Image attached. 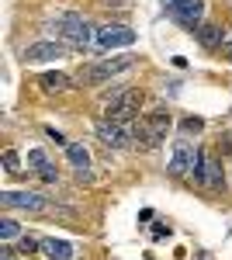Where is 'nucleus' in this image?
Returning a JSON list of instances; mask_svg holds the SVG:
<instances>
[{
    "label": "nucleus",
    "mask_w": 232,
    "mask_h": 260,
    "mask_svg": "<svg viewBox=\"0 0 232 260\" xmlns=\"http://www.w3.org/2000/svg\"><path fill=\"white\" fill-rule=\"evenodd\" d=\"M142 101H146V94L139 87H132V90H115L111 98H104V121L136 125L139 111H142Z\"/></svg>",
    "instance_id": "f257e3e1"
},
{
    "label": "nucleus",
    "mask_w": 232,
    "mask_h": 260,
    "mask_svg": "<svg viewBox=\"0 0 232 260\" xmlns=\"http://www.w3.org/2000/svg\"><path fill=\"white\" fill-rule=\"evenodd\" d=\"M167 132H170V115L167 111H153L149 118H139L136 121V142L142 153H149L156 149L159 142L167 139Z\"/></svg>",
    "instance_id": "f03ea898"
},
{
    "label": "nucleus",
    "mask_w": 232,
    "mask_h": 260,
    "mask_svg": "<svg viewBox=\"0 0 232 260\" xmlns=\"http://www.w3.org/2000/svg\"><path fill=\"white\" fill-rule=\"evenodd\" d=\"M94 35H97V28H90V21L83 18L80 11H66L59 18V39H66L70 45H77V49L94 45Z\"/></svg>",
    "instance_id": "7ed1b4c3"
},
{
    "label": "nucleus",
    "mask_w": 232,
    "mask_h": 260,
    "mask_svg": "<svg viewBox=\"0 0 232 260\" xmlns=\"http://www.w3.org/2000/svg\"><path fill=\"white\" fill-rule=\"evenodd\" d=\"M132 66H139L136 56H111V59H101L94 66H87V70H80V80L83 83H104L118 77V73H128Z\"/></svg>",
    "instance_id": "20e7f679"
},
{
    "label": "nucleus",
    "mask_w": 232,
    "mask_h": 260,
    "mask_svg": "<svg viewBox=\"0 0 232 260\" xmlns=\"http://www.w3.org/2000/svg\"><path fill=\"white\" fill-rule=\"evenodd\" d=\"M128 45H136V31L128 24H101L94 35V49H101V52L128 49Z\"/></svg>",
    "instance_id": "39448f33"
},
{
    "label": "nucleus",
    "mask_w": 232,
    "mask_h": 260,
    "mask_svg": "<svg viewBox=\"0 0 232 260\" xmlns=\"http://www.w3.org/2000/svg\"><path fill=\"white\" fill-rule=\"evenodd\" d=\"M197 160H201V149H194L191 142H177L174 156L167 163V174H170V177H194Z\"/></svg>",
    "instance_id": "423d86ee"
},
{
    "label": "nucleus",
    "mask_w": 232,
    "mask_h": 260,
    "mask_svg": "<svg viewBox=\"0 0 232 260\" xmlns=\"http://www.w3.org/2000/svg\"><path fill=\"white\" fill-rule=\"evenodd\" d=\"M194 180L208 191H218L225 184V174H222V163L212 149H201V160H197V170H194Z\"/></svg>",
    "instance_id": "0eeeda50"
},
{
    "label": "nucleus",
    "mask_w": 232,
    "mask_h": 260,
    "mask_svg": "<svg viewBox=\"0 0 232 260\" xmlns=\"http://www.w3.org/2000/svg\"><path fill=\"white\" fill-rule=\"evenodd\" d=\"M167 14H170L177 24H184V28L197 31V28L205 24V0H177V4L167 7Z\"/></svg>",
    "instance_id": "6e6552de"
},
{
    "label": "nucleus",
    "mask_w": 232,
    "mask_h": 260,
    "mask_svg": "<svg viewBox=\"0 0 232 260\" xmlns=\"http://www.w3.org/2000/svg\"><path fill=\"white\" fill-rule=\"evenodd\" d=\"M97 139L108 142L111 149H125L136 142V125H115V121H97Z\"/></svg>",
    "instance_id": "1a4fd4ad"
},
{
    "label": "nucleus",
    "mask_w": 232,
    "mask_h": 260,
    "mask_svg": "<svg viewBox=\"0 0 232 260\" xmlns=\"http://www.w3.org/2000/svg\"><path fill=\"white\" fill-rule=\"evenodd\" d=\"M0 205L7 208H24V212H45L49 201L35 191H0Z\"/></svg>",
    "instance_id": "9d476101"
},
{
    "label": "nucleus",
    "mask_w": 232,
    "mask_h": 260,
    "mask_svg": "<svg viewBox=\"0 0 232 260\" xmlns=\"http://www.w3.org/2000/svg\"><path fill=\"white\" fill-rule=\"evenodd\" d=\"M66 49H62V42L56 39H45V42H35V45H28L24 49V62H52L59 59Z\"/></svg>",
    "instance_id": "9b49d317"
},
{
    "label": "nucleus",
    "mask_w": 232,
    "mask_h": 260,
    "mask_svg": "<svg viewBox=\"0 0 232 260\" xmlns=\"http://www.w3.org/2000/svg\"><path fill=\"white\" fill-rule=\"evenodd\" d=\"M28 167H31L45 184H56V180H59L56 163L49 160V153H45V149H28Z\"/></svg>",
    "instance_id": "f8f14e48"
},
{
    "label": "nucleus",
    "mask_w": 232,
    "mask_h": 260,
    "mask_svg": "<svg viewBox=\"0 0 232 260\" xmlns=\"http://www.w3.org/2000/svg\"><path fill=\"white\" fill-rule=\"evenodd\" d=\"M42 243V253H45V260H73L77 257V250H73V243L66 240H56V236H45Z\"/></svg>",
    "instance_id": "ddd939ff"
},
{
    "label": "nucleus",
    "mask_w": 232,
    "mask_h": 260,
    "mask_svg": "<svg viewBox=\"0 0 232 260\" xmlns=\"http://www.w3.org/2000/svg\"><path fill=\"white\" fill-rule=\"evenodd\" d=\"M39 87L45 94H70V90H73V80H70L66 73H59V70H49V73L39 77Z\"/></svg>",
    "instance_id": "4468645a"
},
{
    "label": "nucleus",
    "mask_w": 232,
    "mask_h": 260,
    "mask_svg": "<svg viewBox=\"0 0 232 260\" xmlns=\"http://www.w3.org/2000/svg\"><path fill=\"white\" fill-rule=\"evenodd\" d=\"M66 156H70V163L77 167L80 180H90L94 174H90V153L80 146V142H66Z\"/></svg>",
    "instance_id": "2eb2a0df"
},
{
    "label": "nucleus",
    "mask_w": 232,
    "mask_h": 260,
    "mask_svg": "<svg viewBox=\"0 0 232 260\" xmlns=\"http://www.w3.org/2000/svg\"><path fill=\"white\" fill-rule=\"evenodd\" d=\"M194 35H197V42H201L205 49H218V45L225 42V39H222V28H218V24H212V21H205Z\"/></svg>",
    "instance_id": "dca6fc26"
},
{
    "label": "nucleus",
    "mask_w": 232,
    "mask_h": 260,
    "mask_svg": "<svg viewBox=\"0 0 232 260\" xmlns=\"http://www.w3.org/2000/svg\"><path fill=\"white\" fill-rule=\"evenodd\" d=\"M18 233H21V225L14 219H0V240H4V243L18 240Z\"/></svg>",
    "instance_id": "f3484780"
},
{
    "label": "nucleus",
    "mask_w": 232,
    "mask_h": 260,
    "mask_svg": "<svg viewBox=\"0 0 232 260\" xmlns=\"http://www.w3.org/2000/svg\"><path fill=\"white\" fill-rule=\"evenodd\" d=\"M201 128H205V118H197V115H187V118L180 121V132H187V136H197V132H201Z\"/></svg>",
    "instance_id": "a211bd4d"
},
{
    "label": "nucleus",
    "mask_w": 232,
    "mask_h": 260,
    "mask_svg": "<svg viewBox=\"0 0 232 260\" xmlns=\"http://www.w3.org/2000/svg\"><path fill=\"white\" fill-rule=\"evenodd\" d=\"M4 170H7V174H18V170H21V160H18V153H14V149H7V153H4Z\"/></svg>",
    "instance_id": "6ab92c4d"
},
{
    "label": "nucleus",
    "mask_w": 232,
    "mask_h": 260,
    "mask_svg": "<svg viewBox=\"0 0 232 260\" xmlns=\"http://www.w3.org/2000/svg\"><path fill=\"white\" fill-rule=\"evenodd\" d=\"M21 250H24V253H31V250H42V243H35V240H28V236H24V240L18 243Z\"/></svg>",
    "instance_id": "aec40b11"
},
{
    "label": "nucleus",
    "mask_w": 232,
    "mask_h": 260,
    "mask_svg": "<svg viewBox=\"0 0 232 260\" xmlns=\"http://www.w3.org/2000/svg\"><path fill=\"white\" fill-rule=\"evenodd\" d=\"M167 236H170L167 225H153V240H167Z\"/></svg>",
    "instance_id": "412c9836"
},
{
    "label": "nucleus",
    "mask_w": 232,
    "mask_h": 260,
    "mask_svg": "<svg viewBox=\"0 0 232 260\" xmlns=\"http://www.w3.org/2000/svg\"><path fill=\"white\" fill-rule=\"evenodd\" d=\"M222 52H225V59L232 62V31L225 35V42H222Z\"/></svg>",
    "instance_id": "4be33fe9"
},
{
    "label": "nucleus",
    "mask_w": 232,
    "mask_h": 260,
    "mask_svg": "<svg viewBox=\"0 0 232 260\" xmlns=\"http://www.w3.org/2000/svg\"><path fill=\"white\" fill-rule=\"evenodd\" d=\"M163 4H167V7H170V4H177V0H163Z\"/></svg>",
    "instance_id": "5701e85b"
}]
</instances>
